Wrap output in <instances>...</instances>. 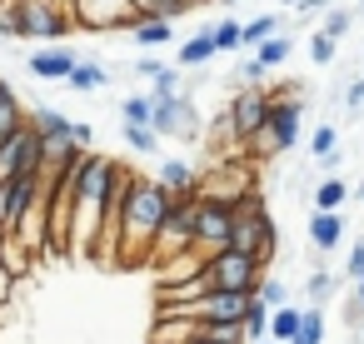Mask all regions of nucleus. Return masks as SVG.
Segmentation results:
<instances>
[{"label":"nucleus","instance_id":"obj_1","mask_svg":"<svg viewBox=\"0 0 364 344\" xmlns=\"http://www.w3.org/2000/svg\"><path fill=\"white\" fill-rule=\"evenodd\" d=\"M170 210V190L155 185V175H125V195H120V264H145L150 244L160 235V220Z\"/></svg>","mask_w":364,"mask_h":344},{"label":"nucleus","instance_id":"obj_2","mask_svg":"<svg viewBox=\"0 0 364 344\" xmlns=\"http://www.w3.org/2000/svg\"><path fill=\"white\" fill-rule=\"evenodd\" d=\"M70 11L50 6V0H0V41H65Z\"/></svg>","mask_w":364,"mask_h":344},{"label":"nucleus","instance_id":"obj_3","mask_svg":"<svg viewBox=\"0 0 364 344\" xmlns=\"http://www.w3.org/2000/svg\"><path fill=\"white\" fill-rule=\"evenodd\" d=\"M274 240H279V230H274V220H269V205L259 200V190L245 195V200L235 205V230H230V244H225V249H240V254L269 264L274 249H279Z\"/></svg>","mask_w":364,"mask_h":344},{"label":"nucleus","instance_id":"obj_4","mask_svg":"<svg viewBox=\"0 0 364 344\" xmlns=\"http://www.w3.org/2000/svg\"><path fill=\"white\" fill-rule=\"evenodd\" d=\"M304 110H299V100H269V115H264V125L250 135V145H245V160H279L284 150H294L299 145V135H304Z\"/></svg>","mask_w":364,"mask_h":344},{"label":"nucleus","instance_id":"obj_5","mask_svg":"<svg viewBox=\"0 0 364 344\" xmlns=\"http://www.w3.org/2000/svg\"><path fill=\"white\" fill-rule=\"evenodd\" d=\"M255 160H245L240 150L235 155H220L210 160L205 175H195V195L200 200H225V205H240L245 195H255Z\"/></svg>","mask_w":364,"mask_h":344},{"label":"nucleus","instance_id":"obj_6","mask_svg":"<svg viewBox=\"0 0 364 344\" xmlns=\"http://www.w3.org/2000/svg\"><path fill=\"white\" fill-rule=\"evenodd\" d=\"M259 274H264V264H259V259H250V254H240V249H215V254H205V259H200V279H205V289L255 294Z\"/></svg>","mask_w":364,"mask_h":344},{"label":"nucleus","instance_id":"obj_7","mask_svg":"<svg viewBox=\"0 0 364 344\" xmlns=\"http://www.w3.org/2000/svg\"><path fill=\"white\" fill-rule=\"evenodd\" d=\"M230 230H235V205L225 200H200L195 195V230H190V249L205 259L215 249L230 244Z\"/></svg>","mask_w":364,"mask_h":344},{"label":"nucleus","instance_id":"obj_8","mask_svg":"<svg viewBox=\"0 0 364 344\" xmlns=\"http://www.w3.org/2000/svg\"><path fill=\"white\" fill-rule=\"evenodd\" d=\"M135 21L140 16L130 0H70V26L90 36H115V31H130Z\"/></svg>","mask_w":364,"mask_h":344},{"label":"nucleus","instance_id":"obj_9","mask_svg":"<svg viewBox=\"0 0 364 344\" xmlns=\"http://www.w3.org/2000/svg\"><path fill=\"white\" fill-rule=\"evenodd\" d=\"M150 130H155V140H200L205 125H200L195 95H180V100H150Z\"/></svg>","mask_w":364,"mask_h":344},{"label":"nucleus","instance_id":"obj_10","mask_svg":"<svg viewBox=\"0 0 364 344\" xmlns=\"http://www.w3.org/2000/svg\"><path fill=\"white\" fill-rule=\"evenodd\" d=\"M225 115H230L235 145H250V135H255V130L264 125V115H269V95H264V90H235L230 105H225Z\"/></svg>","mask_w":364,"mask_h":344},{"label":"nucleus","instance_id":"obj_11","mask_svg":"<svg viewBox=\"0 0 364 344\" xmlns=\"http://www.w3.org/2000/svg\"><path fill=\"white\" fill-rule=\"evenodd\" d=\"M41 195H46V175H21V180H11L6 190H0V215H6V235L41 205Z\"/></svg>","mask_w":364,"mask_h":344},{"label":"nucleus","instance_id":"obj_12","mask_svg":"<svg viewBox=\"0 0 364 344\" xmlns=\"http://www.w3.org/2000/svg\"><path fill=\"white\" fill-rule=\"evenodd\" d=\"M26 65H31L36 80H60V85H65V75L80 65V55H75L70 45H46V50H31Z\"/></svg>","mask_w":364,"mask_h":344},{"label":"nucleus","instance_id":"obj_13","mask_svg":"<svg viewBox=\"0 0 364 344\" xmlns=\"http://www.w3.org/2000/svg\"><path fill=\"white\" fill-rule=\"evenodd\" d=\"M309 244L314 254H334L344 244V215H309Z\"/></svg>","mask_w":364,"mask_h":344},{"label":"nucleus","instance_id":"obj_14","mask_svg":"<svg viewBox=\"0 0 364 344\" xmlns=\"http://www.w3.org/2000/svg\"><path fill=\"white\" fill-rule=\"evenodd\" d=\"M0 269H6L16 284L21 279H31V269H36V254L16 240V235H0Z\"/></svg>","mask_w":364,"mask_h":344},{"label":"nucleus","instance_id":"obj_15","mask_svg":"<svg viewBox=\"0 0 364 344\" xmlns=\"http://www.w3.org/2000/svg\"><path fill=\"white\" fill-rule=\"evenodd\" d=\"M155 185L160 190H170V195H195V165L190 160H160V175H155Z\"/></svg>","mask_w":364,"mask_h":344},{"label":"nucleus","instance_id":"obj_16","mask_svg":"<svg viewBox=\"0 0 364 344\" xmlns=\"http://www.w3.org/2000/svg\"><path fill=\"white\" fill-rule=\"evenodd\" d=\"M210 60H215V41H210V31L180 41V50H175V70H200V65H210Z\"/></svg>","mask_w":364,"mask_h":344},{"label":"nucleus","instance_id":"obj_17","mask_svg":"<svg viewBox=\"0 0 364 344\" xmlns=\"http://www.w3.org/2000/svg\"><path fill=\"white\" fill-rule=\"evenodd\" d=\"M100 85H110V65H105V60H80V65L65 75V90H75V95H90V90H100Z\"/></svg>","mask_w":364,"mask_h":344},{"label":"nucleus","instance_id":"obj_18","mask_svg":"<svg viewBox=\"0 0 364 344\" xmlns=\"http://www.w3.org/2000/svg\"><path fill=\"white\" fill-rule=\"evenodd\" d=\"M16 130H26V105L11 80H0V140H11Z\"/></svg>","mask_w":364,"mask_h":344},{"label":"nucleus","instance_id":"obj_19","mask_svg":"<svg viewBox=\"0 0 364 344\" xmlns=\"http://www.w3.org/2000/svg\"><path fill=\"white\" fill-rule=\"evenodd\" d=\"M125 36L150 55V50H160V45H170V41H175V26H165V21H135Z\"/></svg>","mask_w":364,"mask_h":344},{"label":"nucleus","instance_id":"obj_20","mask_svg":"<svg viewBox=\"0 0 364 344\" xmlns=\"http://www.w3.org/2000/svg\"><path fill=\"white\" fill-rule=\"evenodd\" d=\"M309 155H314L319 170H334V165H339V130H334V125H314V135H309Z\"/></svg>","mask_w":364,"mask_h":344},{"label":"nucleus","instance_id":"obj_21","mask_svg":"<svg viewBox=\"0 0 364 344\" xmlns=\"http://www.w3.org/2000/svg\"><path fill=\"white\" fill-rule=\"evenodd\" d=\"M299 319H304V304H279V309H269V334H264V339L289 344V339L299 334Z\"/></svg>","mask_w":364,"mask_h":344},{"label":"nucleus","instance_id":"obj_22","mask_svg":"<svg viewBox=\"0 0 364 344\" xmlns=\"http://www.w3.org/2000/svg\"><path fill=\"white\" fill-rule=\"evenodd\" d=\"M274 31H284L279 16H255V21H240V50H259Z\"/></svg>","mask_w":364,"mask_h":344},{"label":"nucleus","instance_id":"obj_23","mask_svg":"<svg viewBox=\"0 0 364 344\" xmlns=\"http://www.w3.org/2000/svg\"><path fill=\"white\" fill-rule=\"evenodd\" d=\"M344 200H349V185H344L339 175H324V180L314 185V215H339Z\"/></svg>","mask_w":364,"mask_h":344},{"label":"nucleus","instance_id":"obj_24","mask_svg":"<svg viewBox=\"0 0 364 344\" xmlns=\"http://www.w3.org/2000/svg\"><path fill=\"white\" fill-rule=\"evenodd\" d=\"M190 339H195V319H170V314H155L150 344H190Z\"/></svg>","mask_w":364,"mask_h":344},{"label":"nucleus","instance_id":"obj_25","mask_svg":"<svg viewBox=\"0 0 364 344\" xmlns=\"http://www.w3.org/2000/svg\"><path fill=\"white\" fill-rule=\"evenodd\" d=\"M289 55H294V36H289V31H274V36H269V41H264V45L255 50V60H259L264 70H274V65H284Z\"/></svg>","mask_w":364,"mask_h":344},{"label":"nucleus","instance_id":"obj_26","mask_svg":"<svg viewBox=\"0 0 364 344\" xmlns=\"http://www.w3.org/2000/svg\"><path fill=\"white\" fill-rule=\"evenodd\" d=\"M339 284H344V279H334L329 269H314V274L304 279V299H309V309H324V304L339 294Z\"/></svg>","mask_w":364,"mask_h":344},{"label":"nucleus","instance_id":"obj_27","mask_svg":"<svg viewBox=\"0 0 364 344\" xmlns=\"http://www.w3.org/2000/svg\"><path fill=\"white\" fill-rule=\"evenodd\" d=\"M255 299L264 304V309H279V304H294V294H289V284L279 279V274H259V284H255Z\"/></svg>","mask_w":364,"mask_h":344},{"label":"nucleus","instance_id":"obj_28","mask_svg":"<svg viewBox=\"0 0 364 344\" xmlns=\"http://www.w3.org/2000/svg\"><path fill=\"white\" fill-rule=\"evenodd\" d=\"M180 95H190V80H185L175 65H165V70L155 75V90H150V100H180Z\"/></svg>","mask_w":364,"mask_h":344},{"label":"nucleus","instance_id":"obj_29","mask_svg":"<svg viewBox=\"0 0 364 344\" xmlns=\"http://www.w3.org/2000/svg\"><path fill=\"white\" fill-rule=\"evenodd\" d=\"M210 41H215V55H235V50H240V21H235V16L215 21V26H210Z\"/></svg>","mask_w":364,"mask_h":344},{"label":"nucleus","instance_id":"obj_30","mask_svg":"<svg viewBox=\"0 0 364 344\" xmlns=\"http://www.w3.org/2000/svg\"><path fill=\"white\" fill-rule=\"evenodd\" d=\"M324 319H329L324 309H309V304H304V319H299V334H294L289 344H324V329H329Z\"/></svg>","mask_w":364,"mask_h":344},{"label":"nucleus","instance_id":"obj_31","mask_svg":"<svg viewBox=\"0 0 364 344\" xmlns=\"http://www.w3.org/2000/svg\"><path fill=\"white\" fill-rule=\"evenodd\" d=\"M319 31H324V36H329V41L339 45V41H344V36L354 31V11H349V6H334L329 16H319Z\"/></svg>","mask_w":364,"mask_h":344},{"label":"nucleus","instance_id":"obj_32","mask_svg":"<svg viewBox=\"0 0 364 344\" xmlns=\"http://www.w3.org/2000/svg\"><path fill=\"white\" fill-rule=\"evenodd\" d=\"M120 125L150 130V95H125V100H120Z\"/></svg>","mask_w":364,"mask_h":344},{"label":"nucleus","instance_id":"obj_33","mask_svg":"<svg viewBox=\"0 0 364 344\" xmlns=\"http://www.w3.org/2000/svg\"><path fill=\"white\" fill-rule=\"evenodd\" d=\"M240 329H245V339H250V344H259V339L269 334V309H264L259 299H250V309H245V319H240Z\"/></svg>","mask_w":364,"mask_h":344},{"label":"nucleus","instance_id":"obj_34","mask_svg":"<svg viewBox=\"0 0 364 344\" xmlns=\"http://www.w3.org/2000/svg\"><path fill=\"white\" fill-rule=\"evenodd\" d=\"M120 135H125V145H130L135 155H155V150H160L155 130H135V125H120Z\"/></svg>","mask_w":364,"mask_h":344},{"label":"nucleus","instance_id":"obj_35","mask_svg":"<svg viewBox=\"0 0 364 344\" xmlns=\"http://www.w3.org/2000/svg\"><path fill=\"white\" fill-rule=\"evenodd\" d=\"M334 55H339V45H334L324 31H314V36H309V60H314V65H329Z\"/></svg>","mask_w":364,"mask_h":344},{"label":"nucleus","instance_id":"obj_36","mask_svg":"<svg viewBox=\"0 0 364 344\" xmlns=\"http://www.w3.org/2000/svg\"><path fill=\"white\" fill-rule=\"evenodd\" d=\"M70 145H75V150H90V145H95V125H90V120H70Z\"/></svg>","mask_w":364,"mask_h":344},{"label":"nucleus","instance_id":"obj_37","mask_svg":"<svg viewBox=\"0 0 364 344\" xmlns=\"http://www.w3.org/2000/svg\"><path fill=\"white\" fill-rule=\"evenodd\" d=\"M344 110H349V115L364 110V75H354V80L344 85Z\"/></svg>","mask_w":364,"mask_h":344},{"label":"nucleus","instance_id":"obj_38","mask_svg":"<svg viewBox=\"0 0 364 344\" xmlns=\"http://www.w3.org/2000/svg\"><path fill=\"white\" fill-rule=\"evenodd\" d=\"M359 274H364V240H354L344 254V279H359Z\"/></svg>","mask_w":364,"mask_h":344},{"label":"nucleus","instance_id":"obj_39","mask_svg":"<svg viewBox=\"0 0 364 344\" xmlns=\"http://www.w3.org/2000/svg\"><path fill=\"white\" fill-rule=\"evenodd\" d=\"M339 0H294V16H329Z\"/></svg>","mask_w":364,"mask_h":344},{"label":"nucleus","instance_id":"obj_40","mask_svg":"<svg viewBox=\"0 0 364 344\" xmlns=\"http://www.w3.org/2000/svg\"><path fill=\"white\" fill-rule=\"evenodd\" d=\"M130 70H135V75H150V80H155V75L165 70V60H160V55H135V65H130Z\"/></svg>","mask_w":364,"mask_h":344},{"label":"nucleus","instance_id":"obj_41","mask_svg":"<svg viewBox=\"0 0 364 344\" xmlns=\"http://www.w3.org/2000/svg\"><path fill=\"white\" fill-rule=\"evenodd\" d=\"M349 299H354V304H359V314H364V274L354 279V294H349Z\"/></svg>","mask_w":364,"mask_h":344},{"label":"nucleus","instance_id":"obj_42","mask_svg":"<svg viewBox=\"0 0 364 344\" xmlns=\"http://www.w3.org/2000/svg\"><path fill=\"white\" fill-rule=\"evenodd\" d=\"M349 11H354V21H364V0H359V6H349Z\"/></svg>","mask_w":364,"mask_h":344},{"label":"nucleus","instance_id":"obj_43","mask_svg":"<svg viewBox=\"0 0 364 344\" xmlns=\"http://www.w3.org/2000/svg\"><path fill=\"white\" fill-rule=\"evenodd\" d=\"M50 6H60V11H70V0H50Z\"/></svg>","mask_w":364,"mask_h":344},{"label":"nucleus","instance_id":"obj_44","mask_svg":"<svg viewBox=\"0 0 364 344\" xmlns=\"http://www.w3.org/2000/svg\"><path fill=\"white\" fill-rule=\"evenodd\" d=\"M359 205H364V180H359Z\"/></svg>","mask_w":364,"mask_h":344},{"label":"nucleus","instance_id":"obj_45","mask_svg":"<svg viewBox=\"0 0 364 344\" xmlns=\"http://www.w3.org/2000/svg\"><path fill=\"white\" fill-rule=\"evenodd\" d=\"M0 230H6V215H0Z\"/></svg>","mask_w":364,"mask_h":344},{"label":"nucleus","instance_id":"obj_46","mask_svg":"<svg viewBox=\"0 0 364 344\" xmlns=\"http://www.w3.org/2000/svg\"><path fill=\"white\" fill-rule=\"evenodd\" d=\"M259 344H274V339H259Z\"/></svg>","mask_w":364,"mask_h":344},{"label":"nucleus","instance_id":"obj_47","mask_svg":"<svg viewBox=\"0 0 364 344\" xmlns=\"http://www.w3.org/2000/svg\"><path fill=\"white\" fill-rule=\"evenodd\" d=\"M190 344H205V339H190Z\"/></svg>","mask_w":364,"mask_h":344}]
</instances>
